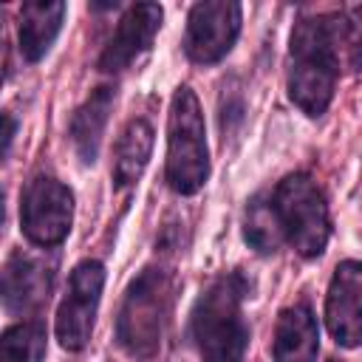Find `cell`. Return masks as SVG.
Segmentation results:
<instances>
[{"label": "cell", "mask_w": 362, "mask_h": 362, "mask_svg": "<svg viewBox=\"0 0 362 362\" xmlns=\"http://www.w3.org/2000/svg\"><path fill=\"white\" fill-rule=\"evenodd\" d=\"M328 362H339V359H328Z\"/></svg>", "instance_id": "cell-21"}, {"label": "cell", "mask_w": 362, "mask_h": 362, "mask_svg": "<svg viewBox=\"0 0 362 362\" xmlns=\"http://www.w3.org/2000/svg\"><path fill=\"white\" fill-rule=\"evenodd\" d=\"M325 325L337 345H362V263L342 260L328 283L325 294Z\"/></svg>", "instance_id": "cell-9"}, {"label": "cell", "mask_w": 362, "mask_h": 362, "mask_svg": "<svg viewBox=\"0 0 362 362\" xmlns=\"http://www.w3.org/2000/svg\"><path fill=\"white\" fill-rule=\"evenodd\" d=\"M3 156H8V150H11V139H14V130H17V122H14V116L11 113H3Z\"/></svg>", "instance_id": "cell-20"}, {"label": "cell", "mask_w": 362, "mask_h": 362, "mask_svg": "<svg viewBox=\"0 0 362 362\" xmlns=\"http://www.w3.org/2000/svg\"><path fill=\"white\" fill-rule=\"evenodd\" d=\"M243 122V93L238 88H223V96H221V133L223 139L232 136Z\"/></svg>", "instance_id": "cell-19"}, {"label": "cell", "mask_w": 362, "mask_h": 362, "mask_svg": "<svg viewBox=\"0 0 362 362\" xmlns=\"http://www.w3.org/2000/svg\"><path fill=\"white\" fill-rule=\"evenodd\" d=\"M167 184L178 195H195L209 178V150L204 116L192 88L181 85L170 102L167 122Z\"/></svg>", "instance_id": "cell-4"}, {"label": "cell", "mask_w": 362, "mask_h": 362, "mask_svg": "<svg viewBox=\"0 0 362 362\" xmlns=\"http://www.w3.org/2000/svg\"><path fill=\"white\" fill-rule=\"evenodd\" d=\"M334 23H337L339 62H345L348 71H359L362 68V6L334 11Z\"/></svg>", "instance_id": "cell-18"}, {"label": "cell", "mask_w": 362, "mask_h": 362, "mask_svg": "<svg viewBox=\"0 0 362 362\" xmlns=\"http://www.w3.org/2000/svg\"><path fill=\"white\" fill-rule=\"evenodd\" d=\"M240 34V6L229 0H204L189 8L184 51L198 65L223 59Z\"/></svg>", "instance_id": "cell-8"}, {"label": "cell", "mask_w": 362, "mask_h": 362, "mask_svg": "<svg viewBox=\"0 0 362 362\" xmlns=\"http://www.w3.org/2000/svg\"><path fill=\"white\" fill-rule=\"evenodd\" d=\"M173 291L175 277L164 266H147L130 280L116 314V342L127 356L147 362L161 351L173 314Z\"/></svg>", "instance_id": "cell-3"}, {"label": "cell", "mask_w": 362, "mask_h": 362, "mask_svg": "<svg viewBox=\"0 0 362 362\" xmlns=\"http://www.w3.org/2000/svg\"><path fill=\"white\" fill-rule=\"evenodd\" d=\"M54 286V263L37 255L14 252L3 266V305L8 314H37Z\"/></svg>", "instance_id": "cell-11"}, {"label": "cell", "mask_w": 362, "mask_h": 362, "mask_svg": "<svg viewBox=\"0 0 362 362\" xmlns=\"http://www.w3.org/2000/svg\"><path fill=\"white\" fill-rule=\"evenodd\" d=\"M339 76L334 14L300 17L288 37V96L305 116H322Z\"/></svg>", "instance_id": "cell-1"}, {"label": "cell", "mask_w": 362, "mask_h": 362, "mask_svg": "<svg viewBox=\"0 0 362 362\" xmlns=\"http://www.w3.org/2000/svg\"><path fill=\"white\" fill-rule=\"evenodd\" d=\"M45 328L40 320L11 325L0 339V362H42Z\"/></svg>", "instance_id": "cell-17"}, {"label": "cell", "mask_w": 362, "mask_h": 362, "mask_svg": "<svg viewBox=\"0 0 362 362\" xmlns=\"http://www.w3.org/2000/svg\"><path fill=\"white\" fill-rule=\"evenodd\" d=\"M74 223V195L71 189L51 178L37 175L20 195V226L25 238L37 246H57L68 238Z\"/></svg>", "instance_id": "cell-6"}, {"label": "cell", "mask_w": 362, "mask_h": 362, "mask_svg": "<svg viewBox=\"0 0 362 362\" xmlns=\"http://www.w3.org/2000/svg\"><path fill=\"white\" fill-rule=\"evenodd\" d=\"M274 362H317L320 334L314 311L305 303L286 305L274 322Z\"/></svg>", "instance_id": "cell-12"}, {"label": "cell", "mask_w": 362, "mask_h": 362, "mask_svg": "<svg viewBox=\"0 0 362 362\" xmlns=\"http://www.w3.org/2000/svg\"><path fill=\"white\" fill-rule=\"evenodd\" d=\"M153 153V127L147 119L136 116L124 124L119 141H116V156H113V187L116 189H130Z\"/></svg>", "instance_id": "cell-15"}, {"label": "cell", "mask_w": 362, "mask_h": 362, "mask_svg": "<svg viewBox=\"0 0 362 362\" xmlns=\"http://www.w3.org/2000/svg\"><path fill=\"white\" fill-rule=\"evenodd\" d=\"M252 283L243 272L215 277L192 305V339L201 362H243L249 348V325L243 303Z\"/></svg>", "instance_id": "cell-2"}, {"label": "cell", "mask_w": 362, "mask_h": 362, "mask_svg": "<svg viewBox=\"0 0 362 362\" xmlns=\"http://www.w3.org/2000/svg\"><path fill=\"white\" fill-rule=\"evenodd\" d=\"M243 240L257 252V255H274L280 243L286 240L283 223L274 206V198L266 192H257L249 198L246 212H243Z\"/></svg>", "instance_id": "cell-16"}, {"label": "cell", "mask_w": 362, "mask_h": 362, "mask_svg": "<svg viewBox=\"0 0 362 362\" xmlns=\"http://www.w3.org/2000/svg\"><path fill=\"white\" fill-rule=\"evenodd\" d=\"M105 266L99 260H82L74 266L68 291L57 308V339L65 351H82L93 334L96 308L102 300Z\"/></svg>", "instance_id": "cell-7"}, {"label": "cell", "mask_w": 362, "mask_h": 362, "mask_svg": "<svg viewBox=\"0 0 362 362\" xmlns=\"http://www.w3.org/2000/svg\"><path fill=\"white\" fill-rule=\"evenodd\" d=\"M113 99H116L113 85H99L88 93V99L71 116L68 136H71V144H74L82 164H93L99 156L105 124H107V116L113 110Z\"/></svg>", "instance_id": "cell-13"}, {"label": "cell", "mask_w": 362, "mask_h": 362, "mask_svg": "<svg viewBox=\"0 0 362 362\" xmlns=\"http://www.w3.org/2000/svg\"><path fill=\"white\" fill-rule=\"evenodd\" d=\"M272 198H274L286 240L303 257L322 255L331 238V218H328V204L320 184L305 173H291L277 184Z\"/></svg>", "instance_id": "cell-5"}, {"label": "cell", "mask_w": 362, "mask_h": 362, "mask_svg": "<svg viewBox=\"0 0 362 362\" xmlns=\"http://www.w3.org/2000/svg\"><path fill=\"white\" fill-rule=\"evenodd\" d=\"M161 17H164V11L156 3L130 6L124 11V17L119 20L116 31L110 34L107 45L99 54V71L119 74V71L130 68L153 45V40L161 28Z\"/></svg>", "instance_id": "cell-10"}, {"label": "cell", "mask_w": 362, "mask_h": 362, "mask_svg": "<svg viewBox=\"0 0 362 362\" xmlns=\"http://www.w3.org/2000/svg\"><path fill=\"white\" fill-rule=\"evenodd\" d=\"M62 17H65V3H59V0H54V3H45V0L23 3L17 40H20V54L28 62H40L51 51L54 40L62 28Z\"/></svg>", "instance_id": "cell-14"}]
</instances>
